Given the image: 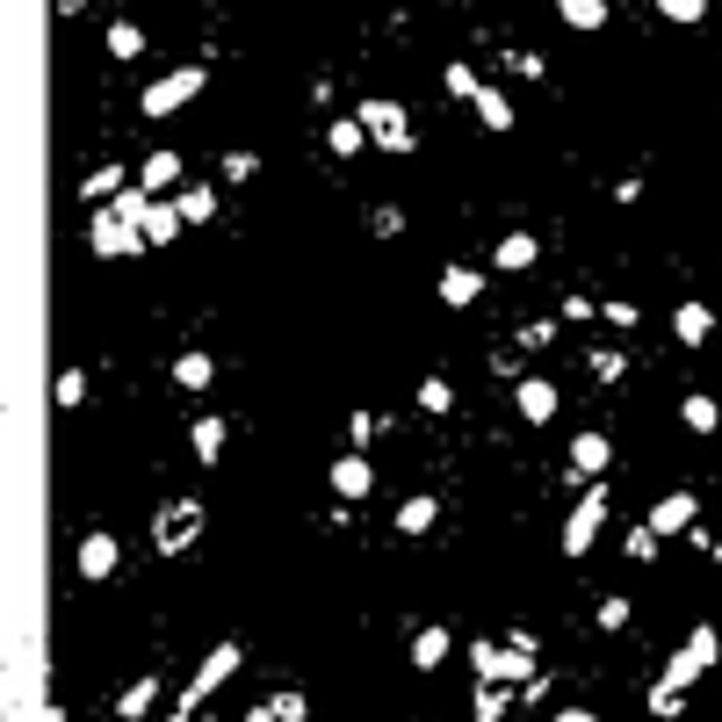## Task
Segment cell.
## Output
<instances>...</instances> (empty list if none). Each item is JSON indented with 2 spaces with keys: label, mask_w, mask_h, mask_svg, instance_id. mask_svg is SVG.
Instances as JSON below:
<instances>
[{
  "label": "cell",
  "mask_w": 722,
  "mask_h": 722,
  "mask_svg": "<svg viewBox=\"0 0 722 722\" xmlns=\"http://www.w3.org/2000/svg\"><path fill=\"white\" fill-rule=\"evenodd\" d=\"M116 564H123V542H116L109 528H94V534L80 542V578L102 585V578H116Z\"/></svg>",
  "instance_id": "obj_10"
},
{
  "label": "cell",
  "mask_w": 722,
  "mask_h": 722,
  "mask_svg": "<svg viewBox=\"0 0 722 722\" xmlns=\"http://www.w3.org/2000/svg\"><path fill=\"white\" fill-rule=\"evenodd\" d=\"M506 66H514L520 80H542V72H550V66H542V52H514V58H506Z\"/></svg>",
  "instance_id": "obj_46"
},
{
  "label": "cell",
  "mask_w": 722,
  "mask_h": 722,
  "mask_svg": "<svg viewBox=\"0 0 722 722\" xmlns=\"http://www.w3.org/2000/svg\"><path fill=\"white\" fill-rule=\"evenodd\" d=\"M153 708H159V672H138V679L116 693V715H123V722H145Z\"/></svg>",
  "instance_id": "obj_15"
},
{
  "label": "cell",
  "mask_w": 722,
  "mask_h": 722,
  "mask_svg": "<svg viewBox=\"0 0 722 722\" xmlns=\"http://www.w3.org/2000/svg\"><path fill=\"white\" fill-rule=\"evenodd\" d=\"M203 87H210L203 66H173V72H159V80L138 94V109H145V116H173V109H189Z\"/></svg>",
  "instance_id": "obj_3"
},
{
  "label": "cell",
  "mask_w": 722,
  "mask_h": 722,
  "mask_svg": "<svg viewBox=\"0 0 722 722\" xmlns=\"http://www.w3.org/2000/svg\"><path fill=\"white\" fill-rule=\"evenodd\" d=\"M492 260H499V275H528L534 260H542V239H534V232H499Z\"/></svg>",
  "instance_id": "obj_12"
},
{
  "label": "cell",
  "mask_w": 722,
  "mask_h": 722,
  "mask_svg": "<svg viewBox=\"0 0 722 722\" xmlns=\"http://www.w3.org/2000/svg\"><path fill=\"white\" fill-rule=\"evenodd\" d=\"M600 528H607V484L593 477V484H585V499L564 514V556H585L593 542H600Z\"/></svg>",
  "instance_id": "obj_6"
},
{
  "label": "cell",
  "mask_w": 722,
  "mask_h": 722,
  "mask_svg": "<svg viewBox=\"0 0 722 722\" xmlns=\"http://www.w3.org/2000/svg\"><path fill=\"white\" fill-rule=\"evenodd\" d=\"M657 542H665V534H657L651 520H636V528L621 534V550H629V564H651V556H657Z\"/></svg>",
  "instance_id": "obj_32"
},
{
  "label": "cell",
  "mask_w": 722,
  "mask_h": 722,
  "mask_svg": "<svg viewBox=\"0 0 722 722\" xmlns=\"http://www.w3.org/2000/svg\"><path fill=\"white\" fill-rule=\"evenodd\" d=\"M477 296H484V275H477V268H441V304H448V311H470Z\"/></svg>",
  "instance_id": "obj_16"
},
{
  "label": "cell",
  "mask_w": 722,
  "mask_h": 722,
  "mask_svg": "<svg viewBox=\"0 0 722 722\" xmlns=\"http://www.w3.org/2000/svg\"><path fill=\"white\" fill-rule=\"evenodd\" d=\"M311 701L304 693H275V701H253V722H304Z\"/></svg>",
  "instance_id": "obj_27"
},
{
  "label": "cell",
  "mask_w": 722,
  "mask_h": 722,
  "mask_svg": "<svg viewBox=\"0 0 722 722\" xmlns=\"http://www.w3.org/2000/svg\"><path fill=\"white\" fill-rule=\"evenodd\" d=\"M413 665L419 672H441L448 665V629H419V636H413Z\"/></svg>",
  "instance_id": "obj_26"
},
{
  "label": "cell",
  "mask_w": 722,
  "mask_h": 722,
  "mask_svg": "<svg viewBox=\"0 0 722 722\" xmlns=\"http://www.w3.org/2000/svg\"><path fill=\"white\" fill-rule=\"evenodd\" d=\"M326 145H332V159H354L361 145H376V138H369V123H361V116H332Z\"/></svg>",
  "instance_id": "obj_20"
},
{
  "label": "cell",
  "mask_w": 722,
  "mask_h": 722,
  "mask_svg": "<svg viewBox=\"0 0 722 722\" xmlns=\"http://www.w3.org/2000/svg\"><path fill=\"white\" fill-rule=\"evenodd\" d=\"M564 318H571V326H585V318H600V304H593V296H564Z\"/></svg>",
  "instance_id": "obj_47"
},
{
  "label": "cell",
  "mask_w": 722,
  "mask_h": 722,
  "mask_svg": "<svg viewBox=\"0 0 722 722\" xmlns=\"http://www.w3.org/2000/svg\"><path fill=\"white\" fill-rule=\"evenodd\" d=\"M354 116L369 123V138H376L383 153H397V159H405V153L419 145V131H413V109H405V102H383V94H369V102H361Z\"/></svg>",
  "instance_id": "obj_2"
},
{
  "label": "cell",
  "mask_w": 722,
  "mask_h": 722,
  "mask_svg": "<svg viewBox=\"0 0 722 722\" xmlns=\"http://www.w3.org/2000/svg\"><path fill=\"white\" fill-rule=\"evenodd\" d=\"M332 492H340V506H354V499H369V492H376V470H369V455H361V448H347L340 463H332Z\"/></svg>",
  "instance_id": "obj_11"
},
{
  "label": "cell",
  "mask_w": 722,
  "mask_h": 722,
  "mask_svg": "<svg viewBox=\"0 0 722 722\" xmlns=\"http://www.w3.org/2000/svg\"><path fill=\"white\" fill-rule=\"evenodd\" d=\"M210 376H217V361H210L203 347H189V354L173 361V383H181V391H210Z\"/></svg>",
  "instance_id": "obj_24"
},
{
  "label": "cell",
  "mask_w": 722,
  "mask_h": 722,
  "mask_svg": "<svg viewBox=\"0 0 722 722\" xmlns=\"http://www.w3.org/2000/svg\"><path fill=\"white\" fill-rule=\"evenodd\" d=\"M419 413H427V419H448V413H455V391H448V376H427V383H419Z\"/></svg>",
  "instance_id": "obj_30"
},
{
  "label": "cell",
  "mask_w": 722,
  "mask_h": 722,
  "mask_svg": "<svg viewBox=\"0 0 722 722\" xmlns=\"http://www.w3.org/2000/svg\"><path fill=\"white\" fill-rule=\"evenodd\" d=\"M556 405H564V397H556V383H550V376H520V383H514V413L528 419V427H550Z\"/></svg>",
  "instance_id": "obj_9"
},
{
  "label": "cell",
  "mask_w": 722,
  "mask_h": 722,
  "mask_svg": "<svg viewBox=\"0 0 722 722\" xmlns=\"http://www.w3.org/2000/svg\"><path fill=\"white\" fill-rule=\"evenodd\" d=\"M477 72H470V66H455V58H448V72H441V94H448V102H477Z\"/></svg>",
  "instance_id": "obj_31"
},
{
  "label": "cell",
  "mask_w": 722,
  "mask_h": 722,
  "mask_svg": "<svg viewBox=\"0 0 722 722\" xmlns=\"http://www.w3.org/2000/svg\"><path fill=\"white\" fill-rule=\"evenodd\" d=\"M607 463H614V441H607L600 427H585L578 441H571V455H564V470L578 484H593V477H607Z\"/></svg>",
  "instance_id": "obj_8"
},
{
  "label": "cell",
  "mask_w": 722,
  "mask_h": 722,
  "mask_svg": "<svg viewBox=\"0 0 722 722\" xmlns=\"http://www.w3.org/2000/svg\"><path fill=\"white\" fill-rule=\"evenodd\" d=\"M470 672H477V679H506V651L492 636H477L470 643Z\"/></svg>",
  "instance_id": "obj_29"
},
{
  "label": "cell",
  "mask_w": 722,
  "mask_h": 722,
  "mask_svg": "<svg viewBox=\"0 0 722 722\" xmlns=\"http://www.w3.org/2000/svg\"><path fill=\"white\" fill-rule=\"evenodd\" d=\"M550 332H556V318H534V326H520V332H514V347H520V354H528V347H542V340H550Z\"/></svg>",
  "instance_id": "obj_44"
},
{
  "label": "cell",
  "mask_w": 722,
  "mask_h": 722,
  "mask_svg": "<svg viewBox=\"0 0 722 722\" xmlns=\"http://www.w3.org/2000/svg\"><path fill=\"white\" fill-rule=\"evenodd\" d=\"M376 427H383V419L369 413V405H361V413H347V441H354V448H361V441H376Z\"/></svg>",
  "instance_id": "obj_43"
},
{
  "label": "cell",
  "mask_w": 722,
  "mask_h": 722,
  "mask_svg": "<svg viewBox=\"0 0 722 722\" xmlns=\"http://www.w3.org/2000/svg\"><path fill=\"white\" fill-rule=\"evenodd\" d=\"M109 58H145V30H138V22H109Z\"/></svg>",
  "instance_id": "obj_33"
},
{
  "label": "cell",
  "mask_w": 722,
  "mask_h": 722,
  "mask_svg": "<svg viewBox=\"0 0 722 722\" xmlns=\"http://www.w3.org/2000/svg\"><path fill=\"white\" fill-rule=\"evenodd\" d=\"M173 203H181V217H189V224H210V217H217V189H181Z\"/></svg>",
  "instance_id": "obj_35"
},
{
  "label": "cell",
  "mask_w": 722,
  "mask_h": 722,
  "mask_svg": "<svg viewBox=\"0 0 722 722\" xmlns=\"http://www.w3.org/2000/svg\"><path fill=\"white\" fill-rule=\"evenodd\" d=\"M600 318H607L614 332H636V318H643V311L629 304V296H614V304H600Z\"/></svg>",
  "instance_id": "obj_40"
},
{
  "label": "cell",
  "mask_w": 722,
  "mask_h": 722,
  "mask_svg": "<svg viewBox=\"0 0 722 722\" xmlns=\"http://www.w3.org/2000/svg\"><path fill=\"white\" fill-rule=\"evenodd\" d=\"M123 189H131V181H123V167H109V159H102V167H94V173L80 181V195H87V203H116Z\"/></svg>",
  "instance_id": "obj_25"
},
{
  "label": "cell",
  "mask_w": 722,
  "mask_h": 722,
  "mask_svg": "<svg viewBox=\"0 0 722 722\" xmlns=\"http://www.w3.org/2000/svg\"><path fill=\"white\" fill-rule=\"evenodd\" d=\"M224 441H232V427H224L217 413H203V419H195V427H189V448H195V463H210V470H217Z\"/></svg>",
  "instance_id": "obj_17"
},
{
  "label": "cell",
  "mask_w": 722,
  "mask_h": 722,
  "mask_svg": "<svg viewBox=\"0 0 722 722\" xmlns=\"http://www.w3.org/2000/svg\"><path fill=\"white\" fill-rule=\"evenodd\" d=\"M369 232H376V239H397V232H405V210H397V203L369 210Z\"/></svg>",
  "instance_id": "obj_39"
},
{
  "label": "cell",
  "mask_w": 722,
  "mask_h": 722,
  "mask_svg": "<svg viewBox=\"0 0 722 722\" xmlns=\"http://www.w3.org/2000/svg\"><path fill=\"white\" fill-rule=\"evenodd\" d=\"M672 332H679V347H701L708 332H715V311H708V304H679V311H672Z\"/></svg>",
  "instance_id": "obj_19"
},
{
  "label": "cell",
  "mask_w": 722,
  "mask_h": 722,
  "mask_svg": "<svg viewBox=\"0 0 722 722\" xmlns=\"http://www.w3.org/2000/svg\"><path fill=\"white\" fill-rule=\"evenodd\" d=\"M679 419H687V433H715L722 427V405L708 391H687V397H679Z\"/></svg>",
  "instance_id": "obj_21"
},
{
  "label": "cell",
  "mask_w": 722,
  "mask_h": 722,
  "mask_svg": "<svg viewBox=\"0 0 722 722\" xmlns=\"http://www.w3.org/2000/svg\"><path fill=\"white\" fill-rule=\"evenodd\" d=\"M715 657H722V636H715V629H693V636L665 657V679H672V687H693L701 672H715Z\"/></svg>",
  "instance_id": "obj_7"
},
{
  "label": "cell",
  "mask_w": 722,
  "mask_h": 722,
  "mask_svg": "<svg viewBox=\"0 0 722 722\" xmlns=\"http://www.w3.org/2000/svg\"><path fill=\"white\" fill-rule=\"evenodd\" d=\"M80 8H94V0H58V15H80Z\"/></svg>",
  "instance_id": "obj_48"
},
{
  "label": "cell",
  "mask_w": 722,
  "mask_h": 722,
  "mask_svg": "<svg viewBox=\"0 0 722 722\" xmlns=\"http://www.w3.org/2000/svg\"><path fill=\"white\" fill-rule=\"evenodd\" d=\"M173 181H181V153H167V145H159V153L153 159H145V167H138V189H173Z\"/></svg>",
  "instance_id": "obj_23"
},
{
  "label": "cell",
  "mask_w": 722,
  "mask_h": 722,
  "mask_svg": "<svg viewBox=\"0 0 722 722\" xmlns=\"http://www.w3.org/2000/svg\"><path fill=\"white\" fill-rule=\"evenodd\" d=\"M217 173H224V181H253V173H260V159L239 145V153H224V159H217Z\"/></svg>",
  "instance_id": "obj_38"
},
{
  "label": "cell",
  "mask_w": 722,
  "mask_h": 722,
  "mask_svg": "<svg viewBox=\"0 0 722 722\" xmlns=\"http://www.w3.org/2000/svg\"><path fill=\"white\" fill-rule=\"evenodd\" d=\"M470 109H477V123H484V131H514V102H506V94H499V87H477V102H470Z\"/></svg>",
  "instance_id": "obj_22"
},
{
  "label": "cell",
  "mask_w": 722,
  "mask_h": 722,
  "mask_svg": "<svg viewBox=\"0 0 722 722\" xmlns=\"http://www.w3.org/2000/svg\"><path fill=\"white\" fill-rule=\"evenodd\" d=\"M693 520H701V499H693V492H672V499L651 506V528H657V534H687Z\"/></svg>",
  "instance_id": "obj_13"
},
{
  "label": "cell",
  "mask_w": 722,
  "mask_h": 722,
  "mask_svg": "<svg viewBox=\"0 0 722 722\" xmlns=\"http://www.w3.org/2000/svg\"><path fill=\"white\" fill-rule=\"evenodd\" d=\"M657 15H665V22H701L708 0H657Z\"/></svg>",
  "instance_id": "obj_42"
},
{
  "label": "cell",
  "mask_w": 722,
  "mask_h": 722,
  "mask_svg": "<svg viewBox=\"0 0 722 722\" xmlns=\"http://www.w3.org/2000/svg\"><path fill=\"white\" fill-rule=\"evenodd\" d=\"M593 621H600V629H629V600H621V593H614V600H600V614H593Z\"/></svg>",
  "instance_id": "obj_45"
},
{
  "label": "cell",
  "mask_w": 722,
  "mask_h": 722,
  "mask_svg": "<svg viewBox=\"0 0 722 722\" xmlns=\"http://www.w3.org/2000/svg\"><path fill=\"white\" fill-rule=\"evenodd\" d=\"M239 665H246V651H239V643H232V636H224V643H217V651H210V657H203V665H195V679H189V693H173V715L189 722V715H195V708H203V701H210V693H217V687H224V679H232V672H239Z\"/></svg>",
  "instance_id": "obj_1"
},
{
  "label": "cell",
  "mask_w": 722,
  "mask_h": 722,
  "mask_svg": "<svg viewBox=\"0 0 722 722\" xmlns=\"http://www.w3.org/2000/svg\"><path fill=\"white\" fill-rule=\"evenodd\" d=\"M195 534H203V499H167L159 506V520H153V550L159 556L195 550Z\"/></svg>",
  "instance_id": "obj_4"
},
{
  "label": "cell",
  "mask_w": 722,
  "mask_h": 722,
  "mask_svg": "<svg viewBox=\"0 0 722 722\" xmlns=\"http://www.w3.org/2000/svg\"><path fill=\"white\" fill-rule=\"evenodd\" d=\"M87 246H94V260H131L145 253V232L131 217H116L109 203H94V224H87Z\"/></svg>",
  "instance_id": "obj_5"
},
{
  "label": "cell",
  "mask_w": 722,
  "mask_h": 722,
  "mask_svg": "<svg viewBox=\"0 0 722 722\" xmlns=\"http://www.w3.org/2000/svg\"><path fill=\"white\" fill-rule=\"evenodd\" d=\"M433 520H441V499H433V492H413V499H405V506L391 514V528L419 542V534H433Z\"/></svg>",
  "instance_id": "obj_14"
},
{
  "label": "cell",
  "mask_w": 722,
  "mask_h": 722,
  "mask_svg": "<svg viewBox=\"0 0 722 722\" xmlns=\"http://www.w3.org/2000/svg\"><path fill=\"white\" fill-rule=\"evenodd\" d=\"M679 701H687V687H672V679L651 687V715H679Z\"/></svg>",
  "instance_id": "obj_41"
},
{
  "label": "cell",
  "mask_w": 722,
  "mask_h": 722,
  "mask_svg": "<svg viewBox=\"0 0 722 722\" xmlns=\"http://www.w3.org/2000/svg\"><path fill=\"white\" fill-rule=\"evenodd\" d=\"M153 203H159V195L131 181V189H123V195H116V203H109V210H116V217H131V224H138V232H145V210H153Z\"/></svg>",
  "instance_id": "obj_34"
},
{
  "label": "cell",
  "mask_w": 722,
  "mask_h": 722,
  "mask_svg": "<svg viewBox=\"0 0 722 722\" xmlns=\"http://www.w3.org/2000/svg\"><path fill=\"white\" fill-rule=\"evenodd\" d=\"M181 232H189L181 203H153V210H145V246H173Z\"/></svg>",
  "instance_id": "obj_18"
},
{
  "label": "cell",
  "mask_w": 722,
  "mask_h": 722,
  "mask_svg": "<svg viewBox=\"0 0 722 722\" xmlns=\"http://www.w3.org/2000/svg\"><path fill=\"white\" fill-rule=\"evenodd\" d=\"M556 15L571 30H607V0H556Z\"/></svg>",
  "instance_id": "obj_28"
},
{
  "label": "cell",
  "mask_w": 722,
  "mask_h": 722,
  "mask_svg": "<svg viewBox=\"0 0 722 722\" xmlns=\"http://www.w3.org/2000/svg\"><path fill=\"white\" fill-rule=\"evenodd\" d=\"M80 405H87V376L66 369V376H58V413H80Z\"/></svg>",
  "instance_id": "obj_37"
},
{
  "label": "cell",
  "mask_w": 722,
  "mask_h": 722,
  "mask_svg": "<svg viewBox=\"0 0 722 722\" xmlns=\"http://www.w3.org/2000/svg\"><path fill=\"white\" fill-rule=\"evenodd\" d=\"M621 369H629L621 347H593V383H621Z\"/></svg>",
  "instance_id": "obj_36"
}]
</instances>
